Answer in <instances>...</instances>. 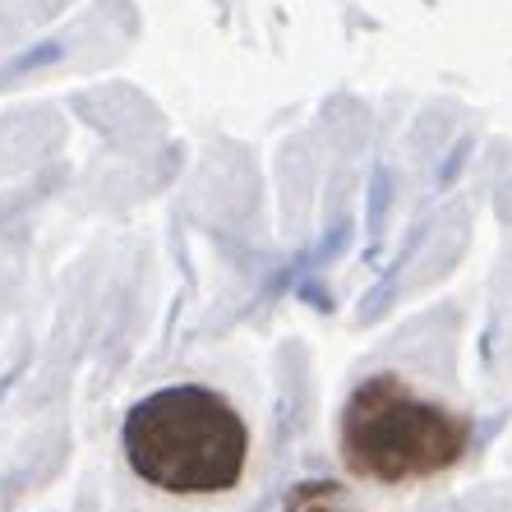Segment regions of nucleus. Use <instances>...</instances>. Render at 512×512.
<instances>
[{
	"instance_id": "obj_1",
	"label": "nucleus",
	"mask_w": 512,
	"mask_h": 512,
	"mask_svg": "<svg viewBox=\"0 0 512 512\" xmlns=\"http://www.w3.org/2000/svg\"><path fill=\"white\" fill-rule=\"evenodd\" d=\"M134 476L162 494H227L245 476L250 429L213 388L176 383L143 397L120 429Z\"/></svg>"
},
{
	"instance_id": "obj_2",
	"label": "nucleus",
	"mask_w": 512,
	"mask_h": 512,
	"mask_svg": "<svg viewBox=\"0 0 512 512\" xmlns=\"http://www.w3.org/2000/svg\"><path fill=\"white\" fill-rule=\"evenodd\" d=\"M471 448V420L448 411L402 379L370 374L342 411V462L374 485H416L443 476Z\"/></svg>"
},
{
	"instance_id": "obj_3",
	"label": "nucleus",
	"mask_w": 512,
	"mask_h": 512,
	"mask_svg": "<svg viewBox=\"0 0 512 512\" xmlns=\"http://www.w3.org/2000/svg\"><path fill=\"white\" fill-rule=\"evenodd\" d=\"M282 512H356L346 489L333 485V480H305L286 494V508Z\"/></svg>"
}]
</instances>
